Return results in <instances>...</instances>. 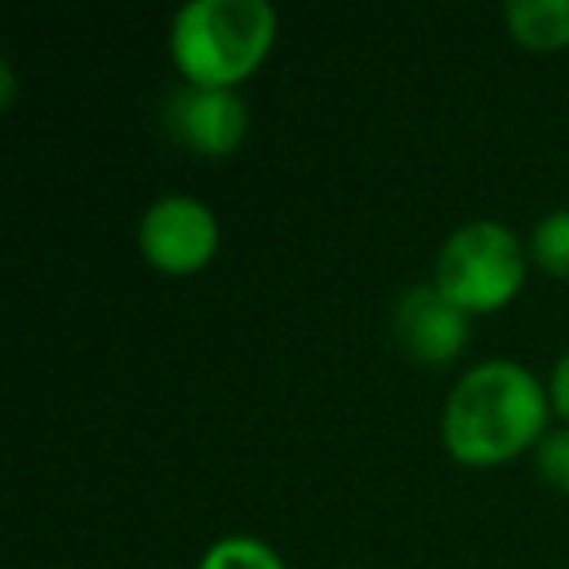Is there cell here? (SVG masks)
Instances as JSON below:
<instances>
[{
	"label": "cell",
	"mask_w": 569,
	"mask_h": 569,
	"mask_svg": "<svg viewBox=\"0 0 569 569\" xmlns=\"http://www.w3.org/2000/svg\"><path fill=\"white\" fill-rule=\"evenodd\" d=\"M507 32L530 51L569 48V0H507Z\"/></svg>",
	"instance_id": "52a82bcc"
},
{
	"label": "cell",
	"mask_w": 569,
	"mask_h": 569,
	"mask_svg": "<svg viewBox=\"0 0 569 569\" xmlns=\"http://www.w3.org/2000/svg\"><path fill=\"white\" fill-rule=\"evenodd\" d=\"M546 395H550V410L569 426V351L553 363L550 382H546Z\"/></svg>",
	"instance_id": "8fae6325"
},
{
	"label": "cell",
	"mask_w": 569,
	"mask_h": 569,
	"mask_svg": "<svg viewBox=\"0 0 569 569\" xmlns=\"http://www.w3.org/2000/svg\"><path fill=\"white\" fill-rule=\"evenodd\" d=\"M522 281H527V246L499 219L465 222L437 250L433 284L468 317L511 305Z\"/></svg>",
	"instance_id": "3957f363"
},
{
	"label": "cell",
	"mask_w": 569,
	"mask_h": 569,
	"mask_svg": "<svg viewBox=\"0 0 569 569\" xmlns=\"http://www.w3.org/2000/svg\"><path fill=\"white\" fill-rule=\"evenodd\" d=\"M472 317L449 301V297L429 284H413L395 305V340L410 351L418 363L445 367L465 351Z\"/></svg>",
	"instance_id": "8992f818"
},
{
	"label": "cell",
	"mask_w": 569,
	"mask_h": 569,
	"mask_svg": "<svg viewBox=\"0 0 569 569\" xmlns=\"http://www.w3.org/2000/svg\"><path fill=\"white\" fill-rule=\"evenodd\" d=\"M550 395L530 367L483 359L445 398L441 441L457 465L491 468L535 449L550 433Z\"/></svg>",
	"instance_id": "6da1fadb"
},
{
	"label": "cell",
	"mask_w": 569,
	"mask_h": 569,
	"mask_svg": "<svg viewBox=\"0 0 569 569\" xmlns=\"http://www.w3.org/2000/svg\"><path fill=\"white\" fill-rule=\"evenodd\" d=\"M277 40V9L269 0H191L176 9L168 51L191 87L238 90Z\"/></svg>",
	"instance_id": "7a4b0ae2"
},
{
	"label": "cell",
	"mask_w": 569,
	"mask_h": 569,
	"mask_svg": "<svg viewBox=\"0 0 569 569\" xmlns=\"http://www.w3.org/2000/svg\"><path fill=\"white\" fill-rule=\"evenodd\" d=\"M137 246L160 273H199L219 253V219L203 199L160 196L141 214Z\"/></svg>",
	"instance_id": "277c9868"
},
{
	"label": "cell",
	"mask_w": 569,
	"mask_h": 569,
	"mask_svg": "<svg viewBox=\"0 0 569 569\" xmlns=\"http://www.w3.org/2000/svg\"><path fill=\"white\" fill-rule=\"evenodd\" d=\"M168 133L183 144V149L199 152V157L222 160L230 152L242 149L246 133H250V110H246L238 90L219 87H180L168 94L164 102Z\"/></svg>",
	"instance_id": "5b68a950"
},
{
	"label": "cell",
	"mask_w": 569,
	"mask_h": 569,
	"mask_svg": "<svg viewBox=\"0 0 569 569\" xmlns=\"http://www.w3.org/2000/svg\"><path fill=\"white\" fill-rule=\"evenodd\" d=\"M535 468L553 491L569 496V426L550 429V433L535 445Z\"/></svg>",
	"instance_id": "30bf717a"
},
{
	"label": "cell",
	"mask_w": 569,
	"mask_h": 569,
	"mask_svg": "<svg viewBox=\"0 0 569 569\" xmlns=\"http://www.w3.org/2000/svg\"><path fill=\"white\" fill-rule=\"evenodd\" d=\"M199 569H284L281 553L250 535H227L211 542L199 558Z\"/></svg>",
	"instance_id": "ba28073f"
},
{
	"label": "cell",
	"mask_w": 569,
	"mask_h": 569,
	"mask_svg": "<svg viewBox=\"0 0 569 569\" xmlns=\"http://www.w3.org/2000/svg\"><path fill=\"white\" fill-rule=\"evenodd\" d=\"M530 258L550 277L569 281V207H558L538 219L535 234H530Z\"/></svg>",
	"instance_id": "9c48e42d"
},
{
	"label": "cell",
	"mask_w": 569,
	"mask_h": 569,
	"mask_svg": "<svg viewBox=\"0 0 569 569\" xmlns=\"http://www.w3.org/2000/svg\"><path fill=\"white\" fill-rule=\"evenodd\" d=\"M12 98H17V74L9 59H0V106H12Z\"/></svg>",
	"instance_id": "7c38bea8"
}]
</instances>
